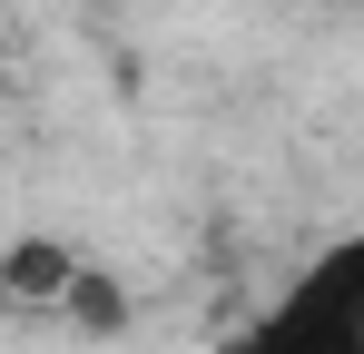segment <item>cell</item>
<instances>
[{
  "instance_id": "1",
  "label": "cell",
  "mask_w": 364,
  "mask_h": 354,
  "mask_svg": "<svg viewBox=\"0 0 364 354\" xmlns=\"http://www.w3.org/2000/svg\"><path fill=\"white\" fill-rule=\"evenodd\" d=\"M237 354H364V236L325 246L296 286L246 325Z\"/></svg>"
},
{
  "instance_id": "2",
  "label": "cell",
  "mask_w": 364,
  "mask_h": 354,
  "mask_svg": "<svg viewBox=\"0 0 364 354\" xmlns=\"http://www.w3.org/2000/svg\"><path fill=\"white\" fill-rule=\"evenodd\" d=\"M10 286H20V295H50V286H79V276H69V256H60V246L20 236V246H10Z\"/></svg>"
}]
</instances>
